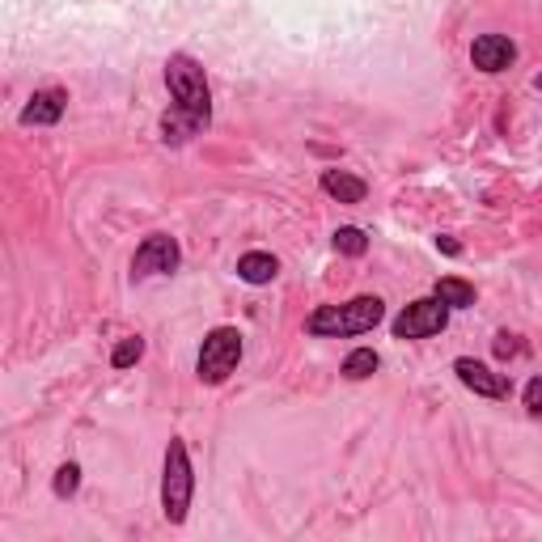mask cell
Masks as SVG:
<instances>
[{
    "instance_id": "13",
    "label": "cell",
    "mask_w": 542,
    "mask_h": 542,
    "mask_svg": "<svg viewBox=\"0 0 542 542\" xmlns=\"http://www.w3.org/2000/svg\"><path fill=\"white\" fill-rule=\"evenodd\" d=\"M377 369H382V356H377L373 348H356V352H348L343 356V377H348V382H365V377H373Z\"/></svg>"
},
{
    "instance_id": "4",
    "label": "cell",
    "mask_w": 542,
    "mask_h": 542,
    "mask_svg": "<svg viewBox=\"0 0 542 542\" xmlns=\"http://www.w3.org/2000/svg\"><path fill=\"white\" fill-rule=\"evenodd\" d=\"M242 365V331L238 327H212L195 356V377L204 386H225Z\"/></svg>"
},
{
    "instance_id": "12",
    "label": "cell",
    "mask_w": 542,
    "mask_h": 542,
    "mask_svg": "<svg viewBox=\"0 0 542 542\" xmlns=\"http://www.w3.org/2000/svg\"><path fill=\"white\" fill-rule=\"evenodd\" d=\"M432 293H437L449 310H471L475 305V284H466V280H458V276H441L437 284H432Z\"/></svg>"
},
{
    "instance_id": "11",
    "label": "cell",
    "mask_w": 542,
    "mask_h": 542,
    "mask_svg": "<svg viewBox=\"0 0 542 542\" xmlns=\"http://www.w3.org/2000/svg\"><path fill=\"white\" fill-rule=\"evenodd\" d=\"M276 276H280V259L267 255V250H246V255L238 259V280L242 284L263 288V284H271Z\"/></svg>"
},
{
    "instance_id": "15",
    "label": "cell",
    "mask_w": 542,
    "mask_h": 542,
    "mask_svg": "<svg viewBox=\"0 0 542 542\" xmlns=\"http://www.w3.org/2000/svg\"><path fill=\"white\" fill-rule=\"evenodd\" d=\"M77 487H81V466L64 462L56 471V479H51V492H56V500H72V496H77Z\"/></svg>"
},
{
    "instance_id": "5",
    "label": "cell",
    "mask_w": 542,
    "mask_h": 542,
    "mask_svg": "<svg viewBox=\"0 0 542 542\" xmlns=\"http://www.w3.org/2000/svg\"><path fill=\"white\" fill-rule=\"evenodd\" d=\"M449 305L432 293V297H420V301H411L407 310L390 322V331L394 339H428V335H441L449 327Z\"/></svg>"
},
{
    "instance_id": "2",
    "label": "cell",
    "mask_w": 542,
    "mask_h": 542,
    "mask_svg": "<svg viewBox=\"0 0 542 542\" xmlns=\"http://www.w3.org/2000/svg\"><path fill=\"white\" fill-rule=\"evenodd\" d=\"M166 89L178 111L191 115L204 132L212 128V85H208V72L200 60L187 56V51H174L166 60Z\"/></svg>"
},
{
    "instance_id": "3",
    "label": "cell",
    "mask_w": 542,
    "mask_h": 542,
    "mask_svg": "<svg viewBox=\"0 0 542 542\" xmlns=\"http://www.w3.org/2000/svg\"><path fill=\"white\" fill-rule=\"evenodd\" d=\"M195 500V466L187 454L183 437H170L166 445V462H161V513L170 526H183Z\"/></svg>"
},
{
    "instance_id": "14",
    "label": "cell",
    "mask_w": 542,
    "mask_h": 542,
    "mask_svg": "<svg viewBox=\"0 0 542 542\" xmlns=\"http://www.w3.org/2000/svg\"><path fill=\"white\" fill-rule=\"evenodd\" d=\"M331 246L339 250V255H348V259H360L369 250V233L365 229H356V225H339L331 233Z\"/></svg>"
},
{
    "instance_id": "16",
    "label": "cell",
    "mask_w": 542,
    "mask_h": 542,
    "mask_svg": "<svg viewBox=\"0 0 542 542\" xmlns=\"http://www.w3.org/2000/svg\"><path fill=\"white\" fill-rule=\"evenodd\" d=\"M140 356H144V339H140V335L119 339V343H115V352H111V369H132Z\"/></svg>"
},
{
    "instance_id": "20",
    "label": "cell",
    "mask_w": 542,
    "mask_h": 542,
    "mask_svg": "<svg viewBox=\"0 0 542 542\" xmlns=\"http://www.w3.org/2000/svg\"><path fill=\"white\" fill-rule=\"evenodd\" d=\"M534 85H538V89H542V72H538V77H534Z\"/></svg>"
},
{
    "instance_id": "1",
    "label": "cell",
    "mask_w": 542,
    "mask_h": 542,
    "mask_svg": "<svg viewBox=\"0 0 542 542\" xmlns=\"http://www.w3.org/2000/svg\"><path fill=\"white\" fill-rule=\"evenodd\" d=\"M382 318H386V301L365 293V297L310 310V318H305V335H314V339H352V335H369L373 327H382Z\"/></svg>"
},
{
    "instance_id": "17",
    "label": "cell",
    "mask_w": 542,
    "mask_h": 542,
    "mask_svg": "<svg viewBox=\"0 0 542 542\" xmlns=\"http://www.w3.org/2000/svg\"><path fill=\"white\" fill-rule=\"evenodd\" d=\"M521 407H526L530 420H542V373H534L526 390H521Z\"/></svg>"
},
{
    "instance_id": "10",
    "label": "cell",
    "mask_w": 542,
    "mask_h": 542,
    "mask_svg": "<svg viewBox=\"0 0 542 542\" xmlns=\"http://www.w3.org/2000/svg\"><path fill=\"white\" fill-rule=\"evenodd\" d=\"M318 187L327 191L331 200H339V204H365V195H369L365 178H356V174H348V170H322Z\"/></svg>"
},
{
    "instance_id": "18",
    "label": "cell",
    "mask_w": 542,
    "mask_h": 542,
    "mask_svg": "<svg viewBox=\"0 0 542 542\" xmlns=\"http://www.w3.org/2000/svg\"><path fill=\"white\" fill-rule=\"evenodd\" d=\"M513 352H517V335H509V331H500V335H496V356H500V360H509Z\"/></svg>"
},
{
    "instance_id": "19",
    "label": "cell",
    "mask_w": 542,
    "mask_h": 542,
    "mask_svg": "<svg viewBox=\"0 0 542 542\" xmlns=\"http://www.w3.org/2000/svg\"><path fill=\"white\" fill-rule=\"evenodd\" d=\"M437 246H441V250H445V255H454V259H458V255H462V246H458V242H454V238H449V233H445V238H437Z\"/></svg>"
},
{
    "instance_id": "7",
    "label": "cell",
    "mask_w": 542,
    "mask_h": 542,
    "mask_svg": "<svg viewBox=\"0 0 542 542\" xmlns=\"http://www.w3.org/2000/svg\"><path fill=\"white\" fill-rule=\"evenodd\" d=\"M454 373H458V382H462L466 390L479 394V399L504 403V399L513 394L509 373H496L492 365H483V360H475V356H458V360H454Z\"/></svg>"
},
{
    "instance_id": "6",
    "label": "cell",
    "mask_w": 542,
    "mask_h": 542,
    "mask_svg": "<svg viewBox=\"0 0 542 542\" xmlns=\"http://www.w3.org/2000/svg\"><path fill=\"white\" fill-rule=\"evenodd\" d=\"M178 263H183V250L170 233H149L136 255H132V280H149V276H174Z\"/></svg>"
},
{
    "instance_id": "8",
    "label": "cell",
    "mask_w": 542,
    "mask_h": 542,
    "mask_svg": "<svg viewBox=\"0 0 542 542\" xmlns=\"http://www.w3.org/2000/svg\"><path fill=\"white\" fill-rule=\"evenodd\" d=\"M64 111H68V89L47 85V89H34L30 94L17 123H22V128H56V123L64 119Z\"/></svg>"
},
{
    "instance_id": "9",
    "label": "cell",
    "mask_w": 542,
    "mask_h": 542,
    "mask_svg": "<svg viewBox=\"0 0 542 542\" xmlns=\"http://www.w3.org/2000/svg\"><path fill=\"white\" fill-rule=\"evenodd\" d=\"M471 64L479 72H504L517 64V43L509 39V34H479V39L471 43Z\"/></svg>"
}]
</instances>
